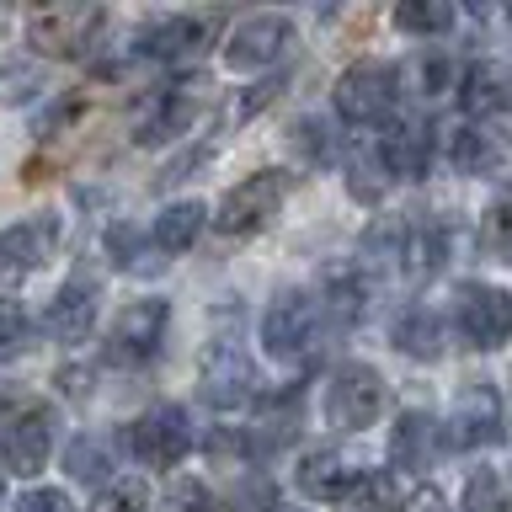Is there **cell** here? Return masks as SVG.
Wrapping results in <instances>:
<instances>
[{
  "mask_svg": "<svg viewBox=\"0 0 512 512\" xmlns=\"http://www.w3.org/2000/svg\"><path fill=\"white\" fill-rule=\"evenodd\" d=\"M358 486H363V470H352L331 448H320V454L299 464V491L315 496V502H342V496H358Z\"/></svg>",
  "mask_w": 512,
  "mask_h": 512,
  "instance_id": "19",
  "label": "cell"
},
{
  "mask_svg": "<svg viewBox=\"0 0 512 512\" xmlns=\"http://www.w3.org/2000/svg\"><path fill=\"white\" fill-rule=\"evenodd\" d=\"M448 160H454V171H464V176H480V171H491L496 150L486 144V134H480V128H459L454 144H448Z\"/></svg>",
  "mask_w": 512,
  "mask_h": 512,
  "instance_id": "27",
  "label": "cell"
},
{
  "mask_svg": "<svg viewBox=\"0 0 512 512\" xmlns=\"http://www.w3.org/2000/svg\"><path fill=\"white\" fill-rule=\"evenodd\" d=\"M208 80L203 75H187V80H176V86H166L155 96V107L139 118V128H134V144H171V139H182L192 123L203 118V107H208Z\"/></svg>",
  "mask_w": 512,
  "mask_h": 512,
  "instance_id": "5",
  "label": "cell"
},
{
  "mask_svg": "<svg viewBox=\"0 0 512 512\" xmlns=\"http://www.w3.org/2000/svg\"><path fill=\"white\" fill-rule=\"evenodd\" d=\"M107 256L118 267H144V230H134V224H107Z\"/></svg>",
  "mask_w": 512,
  "mask_h": 512,
  "instance_id": "32",
  "label": "cell"
},
{
  "mask_svg": "<svg viewBox=\"0 0 512 512\" xmlns=\"http://www.w3.org/2000/svg\"><path fill=\"white\" fill-rule=\"evenodd\" d=\"M480 251L486 256H512V187H502L480 214Z\"/></svg>",
  "mask_w": 512,
  "mask_h": 512,
  "instance_id": "26",
  "label": "cell"
},
{
  "mask_svg": "<svg viewBox=\"0 0 512 512\" xmlns=\"http://www.w3.org/2000/svg\"><path fill=\"white\" fill-rule=\"evenodd\" d=\"M379 411H384V379L374 374V368H368V363H342V368H336L331 384H326L331 427L363 432V427L379 422Z\"/></svg>",
  "mask_w": 512,
  "mask_h": 512,
  "instance_id": "4",
  "label": "cell"
},
{
  "mask_svg": "<svg viewBox=\"0 0 512 512\" xmlns=\"http://www.w3.org/2000/svg\"><path fill=\"white\" fill-rule=\"evenodd\" d=\"M214 16H160L139 32V54L144 59H187L214 38Z\"/></svg>",
  "mask_w": 512,
  "mask_h": 512,
  "instance_id": "16",
  "label": "cell"
},
{
  "mask_svg": "<svg viewBox=\"0 0 512 512\" xmlns=\"http://www.w3.org/2000/svg\"><path fill=\"white\" fill-rule=\"evenodd\" d=\"M347 187H352V198H363V203H379L384 198V187H390V176H384V166H379V155L368 160V155H358L347 166Z\"/></svg>",
  "mask_w": 512,
  "mask_h": 512,
  "instance_id": "31",
  "label": "cell"
},
{
  "mask_svg": "<svg viewBox=\"0 0 512 512\" xmlns=\"http://www.w3.org/2000/svg\"><path fill=\"white\" fill-rule=\"evenodd\" d=\"M102 27L96 6H43L27 16V43L48 59H80Z\"/></svg>",
  "mask_w": 512,
  "mask_h": 512,
  "instance_id": "6",
  "label": "cell"
},
{
  "mask_svg": "<svg viewBox=\"0 0 512 512\" xmlns=\"http://www.w3.org/2000/svg\"><path fill=\"white\" fill-rule=\"evenodd\" d=\"M358 512H400V496H395L390 480L363 475V486H358Z\"/></svg>",
  "mask_w": 512,
  "mask_h": 512,
  "instance_id": "34",
  "label": "cell"
},
{
  "mask_svg": "<svg viewBox=\"0 0 512 512\" xmlns=\"http://www.w3.org/2000/svg\"><path fill=\"white\" fill-rule=\"evenodd\" d=\"M395 80H400L395 64H352V70H342V80H336V91H331L336 118L347 128L384 123L395 112V91H400Z\"/></svg>",
  "mask_w": 512,
  "mask_h": 512,
  "instance_id": "1",
  "label": "cell"
},
{
  "mask_svg": "<svg viewBox=\"0 0 512 512\" xmlns=\"http://www.w3.org/2000/svg\"><path fill=\"white\" fill-rule=\"evenodd\" d=\"M256 395V368L246 352H235V347H219V352H208L203 358V400L214 411H235V406H246V400Z\"/></svg>",
  "mask_w": 512,
  "mask_h": 512,
  "instance_id": "14",
  "label": "cell"
},
{
  "mask_svg": "<svg viewBox=\"0 0 512 512\" xmlns=\"http://www.w3.org/2000/svg\"><path fill=\"white\" fill-rule=\"evenodd\" d=\"M283 80H262V91H246V102H240V112H256V107H267L272 96H278Z\"/></svg>",
  "mask_w": 512,
  "mask_h": 512,
  "instance_id": "39",
  "label": "cell"
},
{
  "mask_svg": "<svg viewBox=\"0 0 512 512\" xmlns=\"http://www.w3.org/2000/svg\"><path fill=\"white\" fill-rule=\"evenodd\" d=\"M32 336V320L16 299H0V352H16Z\"/></svg>",
  "mask_w": 512,
  "mask_h": 512,
  "instance_id": "33",
  "label": "cell"
},
{
  "mask_svg": "<svg viewBox=\"0 0 512 512\" xmlns=\"http://www.w3.org/2000/svg\"><path fill=\"white\" fill-rule=\"evenodd\" d=\"M395 347L416 363H432L443 352V320L432 315L427 304H411V310L395 320Z\"/></svg>",
  "mask_w": 512,
  "mask_h": 512,
  "instance_id": "22",
  "label": "cell"
},
{
  "mask_svg": "<svg viewBox=\"0 0 512 512\" xmlns=\"http://www.w3.org/2000/svg\"><path fill=\"white\" fill-rule=\"evenodd\" d=\"M464 512H507V486L496 470H470V480H464Z\"/></svg>",
  "mask_w": 512,
  "mask_h": 512,
  "instance_id": "28",
  "label": "cell"
},
{
  "mask_svg": "<svg viewBox=\"0 0 512 512\" xmlns=\"http://www.w3.org/2000/svg\"><path fill=\"white\" fill-rule=\"evenodd\" d=\"M459 107H464V118H496V112H507L512 107V75L496 59L470 64L459 80Z\"/></svg>",
  "mask_w": 512,
  "mask_h": 512,
  "instance_id": "18",
  "label": "cell"
},
{
  "mask_svg": "<svg viewBox=\"0 0 512 512\" xmlns=\"http://www.w3.org/2000/svg\"><path fill=\"white\" fill-rule=\"evenodd\" d=\"M16 512H75V507H70V496L54 491V486H32L22 502H16Z\"/></svg>",
  "mask_w": 512,
  "mask_h": 512,
  "instance_id": "37",
  "label": "cell"
},
{
  "mask_svg": "<svg viewBox=\"0 0 512 512\" xmlns=\"http://www.w3.org/2000/svg\"><path fill=\"white\" fill-rule=\"evenodd\" d=\"M459 331L480 352L512 342V294L496 283H464L459 288Z\"/></svg>",
  "mask_w": 512,
  "mask_h": 512,
  "instance_id": "10",
  "label": "cell"
},
{
  "mask_svg": "<svg viewBox=\"0 0 512 512\" xmlns=\"http://www.w3.org/2000/svg\"><path fill=\"white\" fill-rule=\"evenodd\" d=\"M320 342V299L310 294H278L267 304V315H262V347H267V358H278V363H304L315 352Z\"/></svg>",
  "mask_w": 512,
  "mask_h": 512,
  "instance_id": "2",
  "label": "cell"
},
{
  "mask_svg": "<svg viewBox=\"0 0 512 512\" xmlns=\"http://www.w3.org/2000/svg\"><path fill=\"white\" fill-rule=\"evenodd\" d=\"M459 22V11L448 0H400L395 6V27L400 32H416V38H438Z\"/></svg>",
  "mask_w": 512,
  "mask_h": 512,
  "instance_id": "24",
  "label": "cell"
},
{
  "mask_svg": "<svg viewBox=\"0 0 512 512\" xmlns=\"http://www.w3.org/2000/svg\"><path fill=\"white\" fill-rule=\"evenodd\" d=\"M203 224H208V208L198 198H187V203H171V208H160V219H155V251L160 256H182L192 251V240L203 235Z\"/></svg>",
  "mask_w": 512,
  "mask_h": 512,
  "instance_id": "20",
  "label": "cell"
},
{
  "mask_svg": "<svg viewBox=\"0 0 512 512\" xmlns=\"http://www.w3.org/2000/svg\"><path fill=\"white\" fill-rule=\"evenodd\" d=\"M187 448H192V422H187L182 406H150L134 427H128V454L139 464H150V470L182 464Z\"/></svg>",
  "mask_w": 512,
  "mask_h": 512,
  "instance_id": "7",
  "label": "cell"
},
{
  "mask_svg": "<svg viewBox=\"0 0 512 512\" xmlns=\"http://www.w3.org/2000/svg\"><path fill=\"white\" fill-rule=\"evenodd\" d=\"M48 454H54V411L48 406H16L6 422H0V459H6L11 475H38Z\"/></svg>",
  "mask_w": 512,
  "mask_h": 512,
  "instance_id": "8",
  "label": "cell"
},
{
  "mask_svg": "<svg viewBox=\"0 0 512 512\" xmlns=\"http://www.w3.org/2000/svg\"><path fill=\"white\" fill-rule=\"evenodd\" d=\"M406 272L411 278H427V272H438L443 267V256H448V235H443V224H406Z\"/></svg>",
  "mask_w": 512,
  "mask_h": 512,
  "instance_id": "23",
  "label": "cell"
},
{
  "mask_svg": "<svg viewBox=\"0 0 512 512\" xmlns=\"http://www.w3.org/2000/svg\"><path fill=\"white\" fill-rule=\"evenodd\" d=\"M96 278H86V272H75L70 283L59 288L54 299H48V310H43V326L48 336H59V342H86V331H91V320H96Z\"/></svg>",
  "mask_w": 512,
  "mask_h": 512,
  "instance_id": "15",
  "label": "cell"
},
{
  "mask_svg": "<svg viewBox=\"0 0 512 512\" xmlns=\"http://www.w3.org/2000/svg\"><path fill=\"white\" fill-rule=\"evenodd\" d=\"M438 438V422L427 411H400V422L390 427V464L395 470H422Z\"/></svg>",
  "mask_w": 512,
  "mask_h": 512,
  "instance_id": "21",
  "label": "cell"
},
{
  "mask_svg": "<svg viewBox=\"0 0 512 512\" xmlns=\"http://www.w3.org/2000/svg\"><path fill=\"white\" fill-rule=\"evenodd\" d=\"M171 512H214V496H208L203 480H176L171 496H166Z\"/></svg>",
  "mask_w": 512,
  "mask_h": 512,
  "instance_id": "35",
  "label": "cell"
},
{
  "mask_svg": "<svg viewBox=\"0 0 512 512\" xmlns=\"http://www.w3.org/2000/svg\"><path fill=\"white\" fill-rule=\"evenodd\" d=\"M288 182H294L288 171H256V176H246L240 187H230L219 198L214 230L219 235H251V230H262V224L278 214V203L288 198Z\"/></svg>",
  "mask_w": 512,
  "mask_h": 512,
  "instance_id": "3",
  "label": "cell"
},
{
  "mask_svg": "<svg viewBox=\"0 0 512 512\" xmlns=\"http://www.w3.org/2000/svg\"><path fill=\"white\" fill-rule=\"evenodd\" d=\"M363 304H368V288L358 278V267H331L326 272V310H331V320L352 326V320L363 315Z\"/></svg>",
  "mask_w": 512,
  "mask_h": 512,
  "instance_id": "25",
  "label": "cell"
},
{
  "mask_svg": "<svg viewBox=\"0 0 512 512\" xmlns=\"http://www.w3.org/2000/svg\"><path fill=\"white\" fill-rule=\"evenodd\" d=\"M502 438H507L502 395H496L486 379H475L470 390L454 400V432H448V443H454V448H491Z\"/></svg>",
  "mask_w": 512,
  "mask_h": 512,
  "instance_id": "12",
  "label": "cell"
},
{
  "mask_svg": "<svg viewBox=\"0 0 512 512\" xmlns=\"http://www.w3.org/2000/svg\"><path fill=\"white\" fill-rule=\"evenodd\" d=\"M64 470L75 480H91V486H107V448L96 438H75L64 448Z\"/></svg>",
  "mask_w": 512,
  "mask_h": 512,
  "instance_id": "29",
  "label": "cell"
},
{
  "mask_svg": "<svg viewBox=\"0 0 512 512\" xmlns=\"http://www.w3.org/2000/svg\"><path fill=\"white\" fill-rule=\"evenodd\" d=\"M416 75H422V91H427V96H438V91L448 86V59H443V54L416 59Z\"/></svg>",
  "mask_w": 512,
  "mask_h": 512,
  "instance_id": "38",
  "label": "cell"
},
{
  "mask_svg": "<svg viewBox=\"0 0 512 512\" xmlns=\"http://www.w3.org/2000/svg\"><path fill=\"white\" fill-rule=\"evenodd\" d=\"M38 91V70H27V64H11V70H0V96L6 102H22V96Z\"/></svg>",
  "mask_w": 512,
  "mask_h": 512,
  "instance_id": "36",
  "label": "cell"
},
{
  "mask_svg": "<svg viewBox=\"0 0 512 512\" xmlns=\"http://www.w3.org/2000/svg\"><path fill=\"white\" fill-rule=\"evenodd\" d=\"M150 507V491H144V480H107L102 491H96L91 512H144Z\"/></svg>",
  "mask_w": 512,
  "mask_h": 512,
  "instance_id": "30",
  "label": "cell"
},
{
  "mask_svg": "<svg viewBox=\"0 0 512 512\" xmlns=\"http://www.w3.org/2000/svg\"><path fill=\"white\" fill-rule=\"evenodd\" d=\"M288 43H294V22L278 16V11H256V16H246V22L230 32V43H224V64L240 70V75L267 70V64L283 59Z\"/></svg>",
  "mask_w": 512,
  "mask_h": 512,
  "instance_id": "11",
  "label": "cell"
},
{
  "mask_svg": "<svg viewBox=\"0 0 512 512\" xmlns=\"http://www.w3.org/2000/svg\"><path fill=\"white\" fill-rule=\"evenodd\" d=\"M54 235H59L54 219H27V224L0 230V283L11 288V283L32 278L43 267V256L54 251Z\"/></svg>",
  "mask_w": 512,
  "mask_h": 512,
  "instance_id": "13",
  "label": "cell"
},
{
  "mask_svg": "<svg viewBox=\"0 0 512 512\" xmlns=\"http://www.w3.org/2000/svg\"><path fill=\"white\" fill-rule=\"evenodd\" d=\"M0 486H6V480H0Z\"/></svg>",
  "mask_w": 512,
  "mask_h": 512,
  "instance_id": "40",
  "label": "cell"
},
{
  "mask_svg": "<svg viewBox=\"0 0 512 512\" xmlns=\"http://www.w3.org/2000/svg\"><path fill=\"white\" fill-rule=\"evenodd\" d=\"M166 326H171V304L166 299H134L128 310L112 320V336H107V358L112 363H150L160 342H166Z\"/></svg>",
  "mask_w": 512,
  "mask_h": 512,
  "instance_id": "9",
  "label": "cell"
},
{
  "mask_svg": "<svg viewBox=\"0 0 512 512\" xmlns=\"http://www.w3.org/2000/svg\"><path fill=\"white\" fill-rule=\"evenodd\" d=\"M379 166L406 182H422L432 171V128L427 123H390V134L379 144Z\"/></svg>",
  "mask_w": 512,
  "mask_h": 512,
  "instance_id": "17",
  "label": "cell"
}]
</instances>
